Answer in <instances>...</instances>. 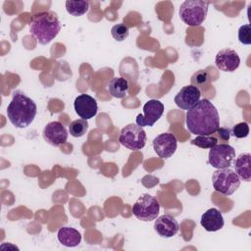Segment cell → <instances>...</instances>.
Returning <instances> with one entry per match:
<instances>
[{
	"label": "cell",
	"instance_id": "484cf974",
	"mask_svg": "<svg viewBox=\"0 0 251 251\" xmlns=\"http://www.w3.org/2000/svg\"><path fill=\"white\" fill-rule=\"evenodd\" d=\"M238 39L242 44H251V25L249 24L243 25L238 29Z\"/></svg>",
	"mask_w": 251,
	"mask_h": 251
},
{
	"label": "cell",
	"instance_id": "277c9868",
	"mask_svg": "<svg viewBox=\"0 0 251 251\" xmlns=\"http://www.w3.org/2000/svg\"><path fill=\"white\" fill-rule=\"evenodd\" d=\"M209 3L201 0H185L179 7L180 20L189 26L200 25L206 19Z\"/></svg>",
	"mask_w": 251,
	"mask_h": 251
},
{
	"label": "cell",
	"instance_id": "7a4b0ae2",
	"mask_svg": "<svg viewBox=\"0 0 251 251\" xmlns=\"http://www.w3.org/2000/svg\"><path fill=\"white\" fill-rule=\"evenodd\" d=\"M37 113L35 102L23 92H15L7 107V116L11 124L18 128L27 127Z\"/></svg>",
	"mask_w": 251,
	"mask_h": 251
},
{
	"label": "cell",
	"instance_id": "ba28073f",
	"mask_svg": "<svg viewBox=\"0 0 251 251\" xmlns=\"http://www.w3.org/2000/svg\"><path fill=\"white\" fill-rule=\"evenodd\" d=\"M235 160V150L228 144H217L209 151V164L216 169L229 168Z\"/></svg>",
	"mask_w": 251,
	"mask_h": 251
},
{
	"label": "cell",
	"instance_id": "5b68a950",
	"mask_svg": "<svg viewBox=\"0 0 251 251\" xmlns=\"http://www.w3.org/2000/svg\"><path fill=\"white\" fill-rule=\"evenodd\" d=\"M214 189L226 196L233 194L240 185V178L235 171L226 169H218L212 176Z\"/></svg>",
	"mask_w": 251,
	"mask_h": 251
},
{
	"label": "cell",
	"instance_id": "9a60e30c",
	"mask_svg": "<svg viewBox=\"0 0 251 251\" xmlns=\"http://www.w3.org/2000/svg\"><path fill=\"white\" fill-rule=\"evenodd\" d=\"M177 221L170 215H162L155 219L154 229L162 237L169 238L175 236L178 231Z\"/></svg>",
	"mask_w": 251,
	"mask_h": 251
},
{
	"label": "cell",
	"instance_id": "cb8c5ba5",
	"mask_svg": "<svg viewBox=\"0 0 251 251\" xmlns=\"http://www.w3.org/2000/svg\"><path fill=\"white\" fill-rule=\"evenodd\" d=\"M111 34L117 41H124L126 38H127L129 29L125 24H118L112 27Z\"/></svg>",
	"mask_w": 251,
	"mask_h": 251
},
{
	"label": "cell",
	"instance_id": "9c48e42d",
	"mask_svg": "<svg viewBox=\"0 0 251 251\" xmlns=\"http://www.w3.org/2000/svg\"><path fill=\"white\" fill-rule=\"evenodd\" d=\"M164 105L161 101L150 99L143 106V115L136 116V125L140 126H152L163 115Z\"/></svg>",
	"mask_w": 251,
	"mask_h": 251
},
{
	"label": "cell",
	"instance_id": "52a82bcc",
	"mask_svg": "<svg viewBox=\"0 0 251 251\" xmlns=\"http://www.w3.org/2000/svg\"><path fill=\"white\" fill-rule=\"evenodd\" d=\"M119 141L129 150H140L145 146L146 132L142 126L136 124H128L121 130Z\"/></svg>",
	"mask_w": 251,
	"mask_h": 251
},
{
	"label": "cell",
	"instance_id": "5bb4252c",
	"mask_svg": "<svg viewBox=\"0 0 251 251\" xmlns=\"http://www.w3.org/2000/svg\"><path fill=\"white\" fill-rule=\"evenodd\" d=\"M201 92L196 86L190 84L183 86L175 96V103L182 110H189L200 100Z\"/></svg>",
	"mask_w": 251,
	"mask_h": 251
},
{
	"label": "cell",
	"instance_id": "603a6c76",
	"mask_svg": "<svg viewBox=\"0 0 251 251\" xmlns=\"http://www.w3.org/2000/svg\"><path fill=\"white\" fill-rule=\"evenodd\" d=\"M211 82V75L205 70H199L191 76V84L197 88H204Z\"/></svg>",
	"mask_w": 251,
	"mask_h": 251
},
{
	"label": "cell",
	"instance_id": "30bf717a",
	"mask_svg": "<svg viewBox=\"0 0 251 251\" xmlns=\"http://www.w3.org/2000/svg\"><path fill=\"white\" fill-rule=\"evenodd\" d=\"M176 137L171 132L161 133L153 140V148L155 153L163 159L172 157L176 150Z\"/></svg>",
	"mask_w": 251,
	"mask_h": 251
},
{
	"label": "cell",
	"instance_id": "7c38bea8",
	"mask_svg": "<svg viewBox=\"0 0 251 251\" xmlns=\"http://www.w3.org/2000/svg\"><path fill=\"white\" fill-rule=\"evenodd\" d=\"M216 67L223 72H234L240 65V58L235 50L225 48L220 50L215 57Z\"/></svg>",
	"mask_w": 251,
	"mask_h": 251
},
{
	"label": "cell",
	"instance_id": "44dd1931",
	"mask_svg": "<svg viewBox=\"0 0 251 251\" xmlns=\"http://www.w3.org/2000/svg\"><path fill=\"white\" fill-rule=\"evenodd\" d=\"M87 129H88V123L83 119L75 120L69 126V131L71 135L74 137H81L82 135L85 134Z\"/></svg>",
	"mask_w": 251,
	"mask_h": 251
},
{
	"label": "cell",
	"instance_id": "d6986e66",
	"mask_svg": "<svg viewBox=\"0 0 251 251\" xmlns=\"http://www.w3.org/2000/svg\"><path fill=\"white\" fill-rule=\"evenodd\" d=\"M128 82L124 77H113L108 83V91L115 98H124L127 94Z\"/></svg>",
	"mask_w": 251,
	"mask_h": 251
},
{
	"label": "cell",
	"instance_id": "7402d4cb",
	"mask_svg": "<svg viewBox=\"0 0 251 251\" xmlns=\"http://www.w3.org/2000/svg\"><path fill=\"white\" fill-rule=\"evenodd\" d=\"M218 139L214 134L211 135H198L194 139L191 140V144L199 147V148H209L211 149L215 145L218 144Z\"/></svg>",
	"mask_w": 251,
	"mask_h": 251
},
{
	"label": "cell",
	"instance_id": "d4e9b609",
	"mask_svg": "<svg viewBox=\"0 0 251 251\" xmlns=\"http://www.w3.org/2000/svg\"><path fill=\"white\" fill-rule=\"evenodd\" d=\"M249 134V126L246 122L236 124L230 130V135L236 138H244Z\"/></svg>",
	"mask_w": 251,
	"mask_h": 251
},
{
	"label": "cell",
	"instance_id": "ffe728a7",
	"mask_svg": "<svg viewBox=\"0 0 251 251\" xmlns=\"http://www.w3.org/2000/svg\"><path fill=\"white\" fill-rule=\"evenodd\" d=\"M66 10L74 17H80L84 15L89 9V2L84 0L79 1H66Z\"/></svg>",
	"mask_w": 251,
	"mask_h": 251
},
{
	"label": "cell",
	"instance_id": "3957f363",
	"mask_svg": "<svg viewBox=\"0 0 251 251\" xmlns=\"http://www.w3.org/2000/svg\"><path fill=\"white\" fill-rule=\"evenodd\" d=\"M60 30L61 22L57 14L52 11H45L34 15L29 24V32L42 45L51 42Z\"/></svg>",
	"mask_w": 251,
	"mask_h": 251
},
{
	"label": "cell",
	"instance_id": "4fadbf2b",
	"mask_svg": "<svg viewBox=\"0 0 251 251\" xmlns=\"http://www.w3.org/2000/svg\"><path fill=\"white\" fill-rule=\"evenodd\" d=\"M74 107L75 113L85 121L93 118L98 112L97 101L88 94L78 95L75 100Z\"/></svg>",
	"mask_w": 251,
	"mask_h": 251
},
{
	"label": "cell",
	"instance_id": "6da1fadb",
	"mask_svg": "<svg viewBox=\"0 0 251 251\" xmlns=\"http://www.w3.org/2000/svg\"><path fill=\"white\" fill-rule=\"evenodd\" d=\"M186 127L197 135H211L220 127L217 108L208 99L199 100L186 112Z\"/></svg>",
	"mask_w": 251,
	"mask_h": 251
},
{
	"label": "cell",
	"instance_id": "8992f818",
	"mask_svg": "<svg viewBox=\"0 0 251 251\" xmlns=\"http://www.w3.org/2000/svg\"><path fill=\"white\" fill-rule=\"evenodd\" d=\"M133 215L142 222H150L155 220L160 212V204L158 200L148 194H142L133 204Z\"/></svg>",
	"mask_w": 251,
	"mask_h": 251
},
{
	"label": "cell",
	"instance_id": "e0dca14e",
	"mask_svg": "<svg viewBox=\"0 0 251 251\" xmlns=\"http://www.w3.org/2000/svg\"><path fill=\"white\" fill-rule=\"evenodd\" d=\"M58 240L66 247H75L81 241V234L75 228L70 226H63L58 230Z\"/></svg>",
	"mask_w": 251,
	"mask_h": 251
},
{
	"label": "cell",
	"instance_id": "4316f807",
	"mask_svg": "<svg viewBox=\"0 0 251 251\" xmlns=\"http://www.w3.org/2000/svg\"><path fill=\"white\" fill-rule=\"evenodd\" d=\"M213 134L217 137L218 140L220 139V140L226 142V141H228V139L230 137V129L227 127H219L217 129V131Z\"/></svg>",
	"mask_w": 251,
	"mask_h": 251
},
{
	"label": "cell",
	"instance_id": "ac0fdd59",
	"mask_svg": "<svg viewBox=\"0 0 251 251\" xmlns=\"http://www.w3.org/2000/svg\"><path fill=\"white\" fill-rule=\"evenodd\" d=\"M250 158L251 155L249 153H241L234 161L235 173L237 174L239 178L245 181H250L251 179Z\"/></svg>",
	"mask_w": 251,
	"mask_h": 251
},
{
	"label": "cell",
	"instance_id": "8fae6325",
	"mask_svg": "<svg viewBox=\"0 0 251 251\" xmlns=\"http://www.w3.org/2000/svg\"><path fill=\"white\" fill-rule=\"evenodd\" d=\"M42 135L47 143L55 147L64 144L68 139L67 128L60 122L48 123L43 128Z\"/></svg>",
	"mask_w": 251,
	"mask_h": 251
},
{
	"label": "cell",
	"instance_id": "2e32d148",
	"mask_svg": "<svg viewBox=\"0 0 251 251\" xmlns=\"http://www.w3.org/2000/svg\"><path fill=\"white\" fill-rule=\"evenodd\" d=\"M200 224L207 231H217L223 228L225 221L217 208H211L202 214Z\"/></svg>",
	"mask_w": 251,
	"mask_h": 251
}]
</instances>
